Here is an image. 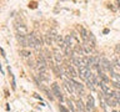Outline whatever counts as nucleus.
<instances>
[{
	"label": "nucleus",
	"instance_id": "nucleus-1",
	"mask_svg": "<svg viewBox=\"0 0 120 112\" xmlns=\"http://www.w3.org/2000/svg\"><path fill=\"white\" fill-rule=\"evenodd\" d=\"M51 93L54 95V97H56V98H59L60 101L64 100V97L61 95V91H60V87L58 84H52L51 85Z\"/></svg>",
	"mask_w": 120,
	"mask_h": 112
},
{
	"label": "nucleus",
	"instance_id": "nucleus-2",
	"mask_svg": "<svg viewBox=\"0 0 120 112\" xmlns=\"http://www.w3.org/2000/svg\"><path fill=\"white\" fill-rule=\"evenodd\" d=\"M100 65H101V69L105 70V71H111V69H112V63L105 57L100 59Z\"/></svg>",
	"mask_w": 120,
	"mask_h": 112
},
{
	"label": "nucleus",
	"instance_id": "nucleus-3",
	"mask_svg": "<svg viewBox=\"0 0 120 112\" xmlns=\"http://www.w3.org/2000/svg\"><path fill=\"white\" fill-rule=\"evenodd\" d=\"M100 90H101V92H103L104 96H112V91L110 90V86L108 84L100 82Z\"/></svg>",
	"mask_w": 120,
	"mask_h": 112
},
{
	"label": "nucleus",
	"instance_id": "nucleus-4",
	"mask_svg": "<svg viewBox=\"0 0 120 112\" xmlns=\"http://www.w3.org/2000/svg\"><path fill=\"white\" fill-rule=\"evenodd\" d=\"M68 81H69L70 84L73 85V87H74L75 91H78V92H80V93L84 92V85H81V84H79V82H76L74 78H69Z\"/></svg>",
	"mask_w": 120,
	"mask_h": 112
},
{
	"label": "nucleus",
	"instance_id": "nucleus-5",
	"mask_svg": "<svg viewBox=\"0 0 120 112\" xmlns=\"http://www.w3.org/2000/svg\"><path fill=\"white\" fill-rule=\"evenodd\" d=\"M15 29H16V31H18V35H28V29H26V26L24 24H21V22H16Z\"/></svg>",
	"mask_w": 120,
	"mask_h": 112
},
{
	"label": "nucleus",
	"instance_id": "nucleus-6",
	"mask_svg": "<svg viewBox=\"0 0 120 112\" xmlns=\"http://www.w3.org/2000/svg\"><path fill=\"white\" fill-rule=\"evenodd\" d=\"M16 39H18L19 42L21 44V46L29 47V39H28V35H16Z\"/></svg>",
	"mask_w": 120,
	"mask_h": 112
},
{
	"label": "nucleus",
	"instance_id": "nucleus-7",
	"mask_svg": "<svg viewBox=\"0 0 120 112\" xmlns=\"http://www.w3.org/2000/svg\"><path fill=\"white\" fill-rule=\"evenodd\" d=\"M68 74H69V78H75L79 76L78 71L75 70L74 65H68Z\"/></svg>",
	"mask_w": 120,
	"mask_h": 112
},
{
	"label": "nucleus",
	"instance_id": "nucleus-8",
	"mask_svg": "<svg viewBox=\"0 0 120 112\" xmlns=\"http://www.w3.org/2000/svg\"><path fill=\"white\" fill-rule=\"evenodd\" d=\"M71 62L75 67L80 69V67H84V61H82V57H71Z\"/></svg>",
	"mask_w": 120,
	"mask_h": 112
},
{
	"label": "nucleus",
	"instance_id": "nucleus-9",
	"mask_svg": "<svg viewBox=\"0 0 120 112\" xmlns=\"http://www.w3.org/2000/svg\"><path fill=\"white\" fill-rule=\"evenodd\" d=\"M89 71H90V69L89 67H80V69H78V74H79V76H80L81 78H86V76H88V74H89Z\"/></svg>",
	"mask_w": 120,
	"mask_h": 112
},
{
	"label": "nucleus",
	"instance_id": "nucleus-10",
	"mask_svg": "<svg viewBox=\"0 0 120 112\" xmlns=\"http://www.w3.org/2000/svg\"><path fill=\"white\" fill-rule=\"evenodd\" d=\"M86 108L90 111V110H94V98L91 95L88 96V101H86Z\"/></svg>",
	"mask_w": 120,
	"mask_h": 112
},
{
	"label": "nucleus",
	"instance_id": "nucleus-11",
	"mask_svg": "<svg viewBox=\"0 0 120 112\" xmlns=\"http://www.w3.org/2000/svg\"><path fill=\"white\" fill-rule=\"evenodd\" d=\"M64 86H65L66 91L69 92V93H74V92H75V90H74V87H73V85H71L69 81H65V82H64Z\"/></svg>",
	"mask_w": 120,
	"mask_h": 112
},
{
	"label": "nucleus",
	"instance_id": "nucleus-12",
	"mask_svg": "<svg viewBox=\"0 0 120 112\" xmlns=\"http://www.w3.org/2000/svg\"><path fill=\"white\" fill-rule=\"evenodd\" d=\"M76 107H78V110L80 111V112H86V111H85L86 106H85L84 103H82V101H81V100H78V102H76Z\"/></svg>",
	"mask_w": 120,
	"mask_h": 112
},
{
	"label": "nucleus",
	"instance_id": "nucleus-13",
	"mask_svg": "<svg viewBox=\"0 0 120 112\" xmlns=\"http://www.w3.org/2000/svg\"><path fill=\"white\" fill-rule=\"evenodd\" d=\"M110 76H111V80L112 82H119L120 84V74H116V72H110Z\"/></svg>",
	"mask_w": 120,
	"mask_h": 112
},
{
	"label": "nucleus",
	"instance_id": "nucleus-14",
	"mask_svg": "<svg viewBox=\"0 0 120 112\" xmlns=\"http://www.w3.org/2000/svg\"><path fill=\"white\" fill-rule=\"evenodd\" d=\"M54 57H55V60H56V62H58V63H60V62L63 61V55L60 54L58 50L54 51Z\"/></svg>",
	"mask_w": 120,
	"mask_h": 112
},
{
	"label": "nucleus",
	"instance_id": "nucleus-15",
	"mask_svg": "<svg viewBox=\"0 0 120 112\" xmlns=\"http://www.w3.org/2000/svg\"><path fill=\"white\" fill-rule=\"evenodd\" d=\"M39 80H40L41 82H48V81H49V77L46 76V74L39 72Z\"/></svg>",
	"mask_w": 120,
	"mask_h": 112
},
{
	"label": "nucleus",
	"instance_id": "nucleus-16",
	"mask_svg": "<svg viewBox=\"0 0 120 112\" xmlns=\"http://www.w3.org/2000/svg\"><path fill=\"white\" fill-rule=\"evenodd\" d=\"M20 55L22 56V57H29V56L31 55V52H30L29 50H25L24 49V50H20Z\"/></svg>",
	"mask_w": 120,
	"mask_h": 112
},
{
	"label": "nucleus",
	"instance_id": "nucleus-17",
	"mask_svg": "<svg viewBox=\"0 0 120 112\" xmlns=\"http://www.w3.org/2000/svg\"><path fill=\"white\" fill-rule=\"evenodd\" d=\"M69 108H70V112H75V111H76V108H75L74 103L71 102V101H69Z\"/></svg>",
	"mask_w": 120,
	"mask_h": 112
},
{
	"label": "nucleus",
	"instance_id": "nucleus-18",
	"mask_svg": "<svg viewBox=\"0 0 120 112\" xmlns=\"http://www.w3.org/2000/svg\"><path fill=\"white\" fill-rule=\"evenodd\" d=\"M59 110L61 111V112H70V111L68 110V108H66L65 106H63V105H60V106H59Z\"/></svg>",
	"mask_w": 120,
	"mask_h": 112
},
{
	"label": "nucleus",
	"instance_id": "nucleus-19",
	"mask_svg": "<svg viewBox=\"0 0 120 112\" xmlns=\"http://www.w3.org/2000/svg\"><path fill=\"white\" fill-rule=\"evenodd\" d=\"M112 86H114L118 91H120V84H119V82H112Z\"/></svg>",
	"mask_w": 120,
	"mask_h": 112
},
{
	"label": "nucleus",
	"instance_id": "nucleus-20",
	"mask_svg": "<svg viewBox=\"0 0 120 112\" xmlns=\"http://www.w3.org/2000/svg\"><path fill=\"white\" fill-rule=\"evenodd\" d=\"M1 54H3V57H5V56H6V55H5V51H4V49H1Z\"/></svg>",
	"mask_w": 120,
	"mask_h": 112
},
{
	"label": "nucleus",
	"instance_id": "nucleus-21",
	"mask_svg": "<svg viewBox=\"0 0 120 112\" xmlns=\"http://www.w3.org/2000/svg\"><path fill=\"white\" fill-rule=\"evenodd\" d=\"M118 51H120V47H118ZM119 57H120V54H119Z\"/></svg>",
	"mask_w": 120,
	"mask_h": 112
}]
</instances>
